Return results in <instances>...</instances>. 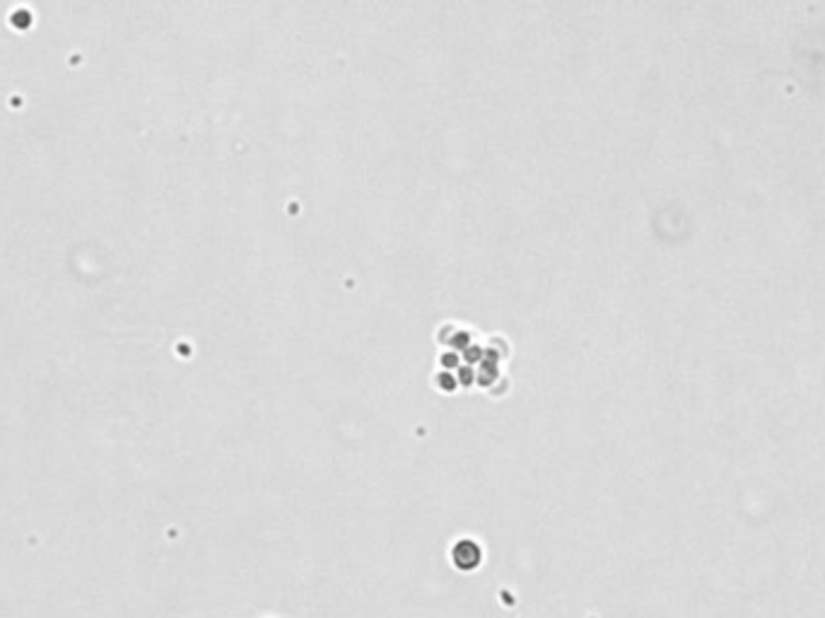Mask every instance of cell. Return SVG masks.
Wrapping results in <instances>:
<instances>
[{
	"label": "cell",
	"instance_id": "6da1fadb",
	"mask_svg": "<svg viewBox=\"0 0 825 618\" xmlns=\"http://www.w3.org/2000/svg\"><path fill=\"white\" fill-rule=\"evenodd\" d=\"M478 560H481V551H478V546L471 544V541H461V544L454 549V563H456L459 568H463V570L476 568Z\"/></svg>",
	"mask_w": 825,
	"mask_h": 618
}]
</instances>
